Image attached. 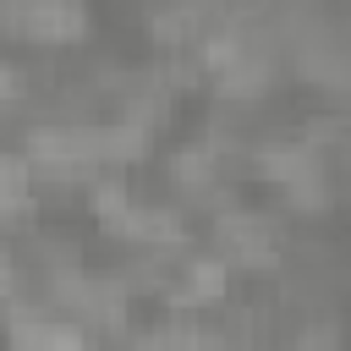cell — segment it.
Segmentation results:
<instances>
[{
	"label": "cell",
	"mask_w": 351,
	"mask_h": 351,
	"mask_svg": "<svg viewBox=\"0 0 351 351\" xmlns=\"http://www.w3.org/2000/svg\"><path fill=\"white\" fill-rule=\"evenodd\" d=\"M225 291V263L219 258H186L181 263V280L170 285V302L192 307V302H214Z\"/></svg>",
	"instance_id": "obj_2"
},
{
	"label": "cell",
	"mask_w": 351,
	"mask_h": 351,
	"mask_svg": "<svg viewBox=\"0 0 351 351\" xmlns=\"http://www.w3.org/2000/svg\"><path fill=\"white\" fill-rule=\"evenodd\" d=\"M5 22L27 27L33 38H71V33H82V11L77 5H11Z\"/></svg>",
	"instance_id": "obj_1"
},
{
	"label": "cell",
	"mask_w": 351,
	"mask_h": 351,
	"mask_svg": "<svg viewBox=\"0 0 351 351\" xmlns=\"http://www.w3.org/2000/svg\"><path fill=\"white\" fill-rule=\"evenodd\" d=\"M5 203L11 208L27 203V159L22 154H5Z\"/></svg>",
	"instance_id": "obj_3"
}]
</instances>
